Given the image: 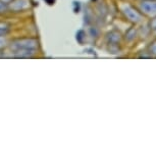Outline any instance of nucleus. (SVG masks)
I'll return each instance as SVG.
<instances>
[{"label":"nucleus","instance_id":"20e7f679","mask_svg":"<svg viewBox=\"0 0 156 156\" xmlns=\"http://www.w3.org/2000/svg\"><path fill=\"white\" fill-rule=\"evenodd\" d=\"M147 50H148V52L151 55V57H156V38L155 39H153L151 42L148 44V46H147Z\"/></svg>","mask_w":156,"mask_h":156},{"label":"nucleus","instance_id":"f257e3e1","mask_svg":"<svg viewBox=\"0 0 156 156\" xmlns=\"http://www.w3.org/2000/svg\"><path fill=\"white\" fill-rule=\"evenodd\" d=\"M122 12L123 13L126 19L134 25H139V23L145 22L146 20V17L140 12V10L138 9L135 3H131V2H125L123 3Z\"/></svg>","mask_w":156,"mask_h":156},{"label":"nucleus","instance_id":"7ed1b4c3","mask_svg":"<svg viewBox=\"0 0 156 156\" xmlns=\"http://www.w3.org/2000/svg\"><path fill=\"white\" fill-rule=\"evenodd\" d=\"M138 37V30L135 27H132L126 33V39L129 42H135Z\"/></svg>","mask_w":156,"mask_h":156},{"label":"nucleus","instance_id":"f03ea898","mask_svg":"<svg viewBox=\"0 0 156 156\" xmlns=\"http://www.w3.org/2000/svg\"><path fill=\"white\" fill-rule=\"evenodd\" d=\"M135 5L146 19L156 16V0H136Z\"/></svg>","mask_w":156,"mask_h":156}]
</instances>
